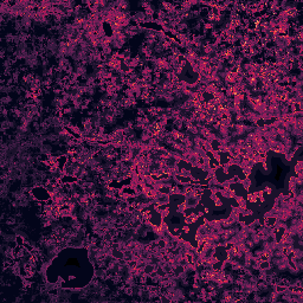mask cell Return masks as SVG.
I'll return each mask as SVG.
<instances>
[{
	"label": "cell",
	"mask_w": 303,
	"mask_h": 303,
	"mask_svg": "<svg viewBox=\"0 0 303 303\" xmlns=\"http://www.w3.org/2000/svg\"><path fill=\"white\" fill-rule=\"evenodd\" d=\"M186 210H187V206H186V204H185L184 202H178V204H177V207H175V212H177V213H180V214H185Z\"/></svg>",
	"instance_id": "5"
},
{
	"label": "cell",
	"mask_w": 303,
	"mask_h": 303,
	"mask_svg": "<svg viewBox=\"0 0 303 303\" xmlns=\"http://www.w3.org/2000/svg\"><path fill=\"white\" fill-rule=\"evenodd\" d=\"M219 193L224 197V198H226V199H231V198H233L234 196H236V193H234V191L233 190H231V188H220L219 190Z\"/></svg>",
	"instance_id": "3"
},
{
	"label": "cell",
	"mask_w": 303,
	"mask_h": 303,
	"mask_svg": "<svg viewBox=\"0 0 303 303\" xmlns=\"http://www.w3.org/2000/svg\"><path fill=\"white\" fill-rule=\"evenodd\" d=\"M249 202H251V204H256L257 200H258V198H257V196L255 194V193H251V194H249L248 196V199H246Z\"/></svg>",
	"instance_id": "8"
},
{
	"label": "cell",
	"mask_w": 303,
	"mask_h": 303,
	"mask_svg": "<svg viewBox=\"0 0 303 303\" xmlns=\"http://www.w3.org/2000/svg\"><path fill=\"white\" fill-rule=\"evenodd\" d=\"M198 219H199L198 214H197V213H194V212H192L190 215H187V217L185 218V223H186L187 225H192V224H193V223H196Z\"/></svg>",
	"instance_id": "4"
},
{
	"label": "cell",
	"mask_w": 303,
	"mask_h": 303,
	"mask_svg": "<svg viewBox=\"0 0 303 303\" xmlns=\"http://www.w3.org/2000/svg\"><path fill=\"white\" fill-rule=\"evenodd\" d=\"M240 185L243 186V188L244 190H250V187H251V179L249 178V177H245L242 181H240Z\"/></svg>",
	"instance_id": "6"
},
{
	"label": "cell",
	"mask_w": 303,
	"mask_h": 303,
	"mask_svg": "<svg viewBox=\"0 0 303 303\" xmlns=\"http://www.w3.org/2000/svg\"><path fill=\"white\" fill-rule=\"evenodd\" d=\"M242 169H243V173H244L245 177H250V174L252 173V168L251 167H243Z\"/></svg>",
	"instance_id": "9"
},
{
	"label": "cell",
	"mask_w": 303,
	"mask_h": 303,
	"mask_svg": "<svg viewBox=\"0 0 303 303\" xmlns=\"http://www.w3.org/2000/svg\"><path fill=\"white\" fill-rule=\"evenodd\" d=\"M200 199H202V197H199V196L185 197L184 202L186 204L187 208H196V207H198V205H199V202H200Z\"/></svg>",
	"instance_id": "1"
},
{
	"label": "cell",
	"mask_w": 303,
	"mask_h": 303,
	"mask_svg": "<svg viewBox=\"0 0 303 303\" xmlns=\"http://www.w3.org/2000/svg\"><path fill=\"white\" fill-rule=\"evenodd\" d=\"M39 153H43V154H47V155H52V152H53V143H49V142H45L39 149Z\"/></svg>",
	"instance_id": "2"
},
{
	"label": "cell",
	"mask_w": 303,
	"mask_h": 303,
	"mask_svg": "<svg viewBox=\"0 0 303 303\" xmlns=\"http://www.w3.org/2000/svg\"><path fill=\"white\" fill-rule=\"evenodd\" d=\"M302 171H303V162H302V160H299L297 164H296V166H295V172H296V174H302Z\"/></svg>",
	"instance_id": "7"
},
{
	"label": "cell",
	"mask_w": 303,
	"mask_h": 303,
	"mask_svg": "<svg viewBox=\"0 0 303 303\" xmlns=\"http://www.w3.org/2000/svg\"><path fill=\"white\" fill-rule=\"evenodd\" d=\"M271 192H272V186H270V185H265V186H264V190H263V193L271 194Z\"/></svg>",
	"instance_id": "10"
}]
</instances>
